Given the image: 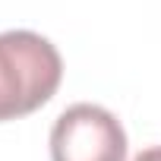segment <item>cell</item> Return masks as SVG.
I'll list each match as a JSON object with an SVG mask.
<instances>
[{
    "instance_id": "1",
    "label": "cell",
    "mask_w": 161,
    "mask_h": 161,
    "mask_svg": "<svg viewBox=\"0 0 161 161\" xmlns=\"http://www.w3.org/2000/svg\"><path fill=\"white\" fill-rule=\"evenodd\" d=\"M63 79L57 47L29 29L0 32V123L44 108Z\"/></svg>"
},
{
    "instance_id": "2",
    "label": "cell",
    "mask_w": 161,
    "mask_h": 161,
    "mask_svg": "<svg viewBox=\"0 0 161 161\" xmlns=\"http://www.w3.org/2000/svg\"><path fill=\"white\" fill-rule=\"evenodd\" d=\"M51 161H126V133L101 104H73L51 130Z\"/></svg>"
},
{
    "instance_id": "3",
    "label": "cell",
    "mask_w": 161,
    "mask_h": 161,
    "mask_svg": "<svg viewBox=\"0 0 161 161\" xmlns=\"http://www.w3.org/2000/svg\"><path fill=\"white\" fill-rule=\"evenodd\" d=\"M133 161H161V145H152V148H145V152H139Z\"/></svg>"
}]
</instances>
